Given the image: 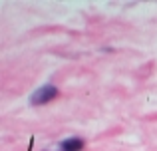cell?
Segmentation results:
<instances>
[{
  "label": "cell",
  "instance_id": "6da1fadb",
  "mask_svg": "<svg viewBox=\"0 0 157 151\" xmlns=\"http://www.w3.org/2000/svg\"><path fill=\"white\" fill-rule=\"evenodd\" d=\"M56 88L54 85H44V88H40V89H36L34 93H32V97H30V101L32 104H46V101H50L52 97H56Z\"/></svg>",
  "mask_w": 157,
  "mask_h": 151
},
{
  "label": "cell",
  "instance_id": "7a4b0ae2",
  "mask_svg": "<svg viewBox=\"0 0 157 151\" xmlns=\"http://www.w3.org/2000/svg\"><path fill=\"white\" fill-rule=\"evenodd\" d=\"M82 147H84V141L78 139V137H72V139L62 143V151H80Z\"/></svg>",
  "mask_w": 157,
  "mask_h": 151
}]
</instances>
